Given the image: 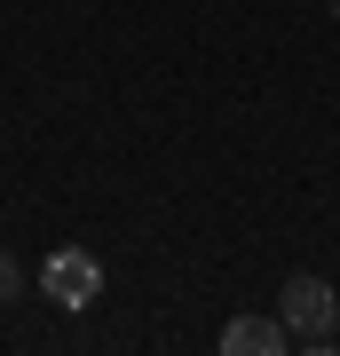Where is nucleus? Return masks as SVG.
<instances>
[{
    "label": "nucleus",
    "instance_id": "nucleus-2",
    "mask_svg": "<svg viewBox=\"0 0 340 356\" xmlns=\"http://www.w3.org/2000/svg\"><path fill=\"white\" fill-rule=\"evenodd\" d=\"M40 285H48V301H56V309H95V301H103V261H95V254H79V245H63V254H48Z\"/></svg>",
    "mask_w": 340,
    "mask_h": 356
},
{
    "label": "nucleus",
    "instance_id": "nucleus-4",
    "mask_svg": "<svg viewBox=\"0 0 340 356\" xmlns=\"http://www.w3.org/2000/svg\"><path fill=\"white\" fill-rule=\"evenodd\" d=\"M16 293H24V269H16V254H0V309H8Z\"/></svg>",
    "mask_w": 340,
    "mask_h": 356
},
{
    "label": "nucleus",
    "instance_id": "nucleus-1",
    "mask_svg": "<svg viewBox=\"0 0 340 356\" xmlns=\"http://www.w3.org/2000/svg\"><path fill=\"white\" fill-rule=\"evenodd\" d=\"M277 325H285L293 348H332L340 341V301H332V285L316 277V269L277 285Z\"/></svg>",
    "mask_w": 340,
    "mask_h": 356
},
{
    "label": "nucleus",
    "instance_id": "nucleus-5",
    "mask_svg": "<svg viewBox=\"0 0 340 356\" xmlns=\"http://www.w3.org/2000/svg\"><path fill=\"white\" fill-rule=\"evenodd\" d=\"M325 8H332V16H340V0H325Z\"/></svg>",
    "mask_w": 340,
    "mask_h": 356
},
{
    "label": "nucleus",
    "instance_id": "nucleus-3",
    "mask_svg": "<svg viewBox=\"0 0 340 356\" xmlns=\"http://www.w3.org/2000/svg\"><path fill=\"white\" fill-rule=\"evenodd\" d=\"M277 348H293L277 317H229L222 325V356H277Z\"/></svg>",
    "mask_w": 340,
    "mask_h": 356
}]
</instances>
